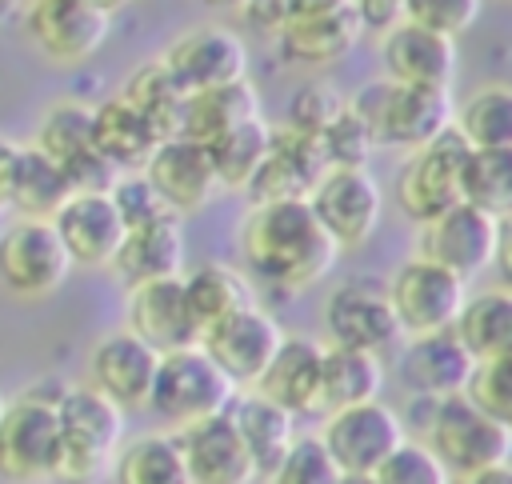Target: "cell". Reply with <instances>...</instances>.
Segmentation results:
<instances>
[{"instance_id": "1", "label": "cell", "mask_w": 512, "mask_h": 484, "mask_svg": "<svg viewBox=\"0 0 512 484\" xmlns=\"http://www.w3.org/2000/svg\"><path fill=\"white\" fill-rule=\"evenodd\" d=\"M240 256L256 272V280L276 288H308L316 284L332 260L336 244L316 224L308 200H284V204H256L240 220Z\"/></svg>"}, {"instance_id": "2", "label": "cell", "mask_w": 512, "mask_h": 484, "mask_svg": "<svg viewBox=\"0 0 512 484\" xmlns=\"http://www.w3.org/2000/svg\"><path fill=\"white\" fill-rule=\"evenodd\" d=\"M60 460L52 484H100L124 444V412L88 384H64L56 396Z\"/></svg>"}, {"instance_id": "3", "label": "cell", "mask_w": 512, "mask_h": 484, "mask_svg": "<svg viewBox=\"0 0 512 484\" xmlns=\"http://www.w3.org/2000/svg\"><path fill=\"white\" fill-rule=\"evenodd\" d=\"M60 388L36 384L4 400L0 412V480L4 484H52L60 460Z\"/></svg>"}, {"instance_id": "4", "label": "cell", "mask_w": 512, "mask_h": 484, "mask_svg": "<svg viewBox=\"0 0 512 484\" xmlns=\"http://www.w3.org/2000/svg\"><path fill=\"white\" fill-rule=\"evenodd\" d=\"M372 132L376 144H396V148H424L432 144L444 128H452V92H428V88H404L392 80H376L356 92L348 104Z\"/></svg>"}, {"instance_id": "5", "label": "cell", "mask_w": 512, "mask_h": 484, "mask_svg": "<svg viewBox=\"0 0 512 484\" xmlns=\"http://www.w3.org/2000/svg\"><path fill=\"white\" fill-rule=\"evenodd\" d=\"M448 480H468L484 468L512 460V432L488 420L464 392L436 400L428 412V444H424Z\"/></svg>"}, {"instance_id": "6", "label": "cell", "mask_w": 512, "mask_h": 484, "mask_svg": "<svg viewBox=\"0 0 512 484\" xmlns=\"http://www.w3.org/2000/svg\"><path fill=\"white\" fill-rule=\"evenodd\" d=\"M236 396H240V392L224 380V372H220L200 348H184V352L160 356L148 408H152L160 420L176 424V432H180V428H188V424L224 416Z\"/></svg>"}, {"instance_id": "7", "label": "cell", "mask_w": 512, "mask_h": 484, "mask_svg": "<svg viewBox=\"0 0 512 484\" xmlns=\"http://www.w3.org/2000/svg\"><path fill=\"white\" fill-rule=\"evenodd\" d=\"M32 48L52 64H84L112 36L116 8L100 0H32L20 8Z\"/></svg>"}, {"instance_id": "8", "label": "cell", "mask_w": 512, "mask_h": 484, "mask_svg": "<svg viewBox=\"0 0 512 484\" xmlns=\"http://www.w3.org/2000/svg\"><path fill=\"white\" fill-rule=\"evenodd\" d=\"M468 140L456 128H444L432 144L416 148L396 176V204L412 224H432L448 208L464 204L460 200V176L468 160Z\"/></svg>"}, {"instance_id": "9", "label": "cell", "mask_w": 512, "mask_h": 484, "mask_svg": "<svg viewBox=\"0 0 512 484\" xmlns=\"http://www.w3.org/2000/svg\"><path fill=\"white\" fill-rule=\"evenodd\" d=\"M72 272V260L52 228V220L12 216L0 228V284L8 296L36 304L48 300Z\"/></svg>"}, {"instance_id": "10", "label": "cell", "mask_w": 512, "mask_h": 484, "mask_svg": "<svg viewBox=\"0 0 512 484\" xmlns=\"http://www.w3.org/2000/svg\"><path fill=\"white\" fill-rule=\"evenodd\" d=\"M388 304L396 312V324L400 332L408 336H432V332H448L468 300L464 292V280L452 276L448 268L424 260V256H412L404 260L392 280H388Z\"/></svg>"}, {"instance_id": "11", "label": "cell", "mask_w": 512, "mask_h": 484, "mask_svg": "<svg viewBox=\"0 0 512 484\" xmlns=\"http://www.w3.org/2000/svg\"><path fill=\"white\" fill-rule=\"evenodd\" d=\"M156 60L172 76L180 96L236 84L248 72L244 40L232 28H224V24H200V28L180 32Z\"/></svg>"}, {"instance_id": "12", "label": "cell", "mask_w": 512, "mask_h": 484, "mask_svg": "<svg viewBox=\"0 0 512 484\" xmlns=\"http://www.w3.org/2000/svg\"><path fill=\"white\" fill-rule=\"evenodd\" d=\"M284 332L276 328V320L264 308H240L232 316H224L220 324L200 332V352L224 372V380L240 392V388H256L260 376L268 372L276 348H280Z\"/></svg>"}, {"instance_id": "13", "label": "cell", "mask_w": 512, "mask_h": 484, "mask_svg": "<svg viewBox=\"0 0 512 484\" xmlns=\"http://www.w3.org/2000/svg\"><path fill=\"white\" fill-rule=\"evenodd\" d=\"M280 56L292 64H332L348 56L360 40L356 0H288V16L280 24Z\"/></svg>"}, {"instance_id": "14", "label": "cell", "mask_w": 512, "mask_h": 484, "mask_svg": "<svg viewBox=\"0 0 512 484\" xmlns=\"http://www.w3.org/2000/svg\"><path fill=\"white\" fill-rule=\"evenodd\" d=\"M404 440L408 436H404L400 416L380 400L332 412L320 432V444L328 448L332 464L344 476H372Z\"/></svg>"}, {"instance_id": "15", "label": "cell", "mask_w": 512, "mask_h": 484, "mask_svg": "<svg viewBox=\"0 0 512 484\" xmlns=\"http://www.w3.org/2000/svg\"><path fill=\"white\" fill-rule=\"evenodd\" d=\"M308 208L336 248H360L372 240L384 200L368 168H328L312 188Z\"/></svg>"}, {"instance_id": "16", "label": "cell", "mask_w": 512, "mask_h": 484, "mask_svg": "<svg viewBox=\"0 0 512 484\" xmlns=\"http://www.w3.org/2000/svg\"><path fill=\"white\" fill-rule=\"evenodd\" d=\"M324 332L332 336V348H352V352H372V356L388 348L400 336V324H396L384 284L368 276L336 284L324 300Z\"/></svg>"}, {"instance_id": "17", "label": "cell", "mask_w": 512, "mask_h": 484, "mask_svg": "<svg viewBox=\"0 0 512 484\" xmlns=\"http://www.w3.org/2000/svg\"><path fill=\"white\" fill-rule=\"evenodd\" d=\"M160 356L128 328L104 332L88 352V388L112 400L120 412H144L152 400Z\"/></svg>"}, {"instance_id": "18", "label": "cell", "mask_w": 512, "mask_h": 484, "mask_svg": "<svg viewBox=\"0 0 512 484\" xmlns=\"http://www.w3.org/2000/svg\"><path fill=\"white\" fill-rule=\"evenodd\" d=\"M52 228L72 260V268H112L124 244V220L108 192H72L56 212Z\"/></svg>"}, {"instance_id": "19", "label": "cell", "mask_w": 512, "mask_h": 484, "mask_svg": "<svg viewBox=\"0 0 512 484\" xmlns=\"http://www.w3.org/2000/svg\"><path fill=\"white\" fill-rule=\"evenodd\" d=\"M124 328L136 340H144L156 356L184 352V348L200 344V328L188 316L180 276L128 288V296H124Z\"/></svg>"}, {"instance_id": "20", "label": "cell", "mask_w": 512, "mask_h": 484, "mask_svg": "<svg viewBox=\"0 0 512 484\" xmlns=\"http://www.w3.org/2000/svg\"><path fill=\"white\" fill-rule=\"evenodd\" d=\"M140 172L152 184V192L160 196V204L180 220L200 212V208H208L216 200V192H220L208 152L200 144H192V140H180V136L156 144V152L148 156V164Z\"/></svg>"}, {"instance_id": "21", "label": "cell", "mask_w": 512, "mask_h": 484, "mask_svg": "<svg viewBox=\"0 0 512 484\" xmlns=\"http://www.w3.org/2000/svg\"><path fill=\"white\" fill-rule=\"evenodd\" d=\"M496 236H500V224L492 216L476 212L472 204H456L420 228V256L468 280L492 264Z\"/></svg>"}, {"instance_id": "22", "label": "cell", "mask_w": 512, "mask_h": 484, "mask_svg": "<svg viewBox=\"0 0 512 484\" xmlns=\"http://www.w3.org/2000/svg\"><path fill=\"white\" fill-rule=\"evenodd\" d=\"M324 172H328V164H324L320 144L312 136H300L292 128H272L268 156H264V164L256 168V176L248 180L244 192L252 196V208L256 204L308 200Z\"/></svg>"}, {"instance_id": "23", "label": "cell", "mask_w": 512, "mask_h": 484, "mask_svg": "<svg viewBox=\"0 0 512 484\" xmlns=\"http://www.w3.org/2000/svg\"><path fill=\"white\" fill-rule=\"evenodd\" d=\"M476 360L464 352V344L456 340V332H432V336H412L400 356H396V380L404 392L420 396V400H448L460 396L468 376H472Z\"/></svg>"}, {"instance_id": "24", "label": "cell", "mask_w": 512, "mask_h": 484, "mask_svg": "<svg viewBox=\"0 0 512 484\" xmlns=\"http://www.w3.org/2000/svg\"><path fill=\"white\" fill-rule=\"evenodd\" d=\"M384 72L392 84L404 88H428V92H452L456 80V40H444L436 32H424L416 24H396L388 36H380Z\"/></svg>"}, {"instance_id": "25", "label": "cell", "mask_w": 512, "mask_h": 484, "mask_svg": "<svg viewBox=\"0 0 512 484\" xmlns=\"http://www.w3.org/2000/svg\"><path fill=\"white\" fill-rule=\"evenodd\" d=\"M176 444L184 456L188 484H252L256 480V468H252L228 412L180 428Z\"/></svg>"}, {"instance_id": "26", "label": "cell", "mask_w": 512, "mask_h": 484, "mask_svg": "<svg viewBox=\"0 0 512 484\" xmlns=\"http://www.w3.org/2000/svg\"><path fill=\"white\" fill-rule=\"evenodd\" d=\"M112 272L124 280V288L184 276V220L160 216L152 224L128 228L116 260H112Z\"/></svg>"}, {"instance_id": "27", "label": "cell", "mask_w": 512, "mask_h": 484, "mask_svg": "<svg viewBox=\"0 0 512 484\" xmlns=\"http://www.w3.org/2000/svg\"><path fill=\"white\" fill-rule=\"evenodd\" d=\"M248 120H260V92L248 80H236V84H224V88H208V92L184 96L180 132L176 136L208 148V144H216L220 136L236 132Z\"/></svg>"}, {"instance_id": "28", "label": "cell", "mask_w": 512, "mask_h": 484, "mask_svg": "<svg viewBox=\"0 0 512 484\" xmlns=\"http://www.w3.org/2000/svg\"><path fill=\"white\" fill-rule=\"evenodd\" d=\"M320 356L324 348L312 336H284L268 372L252 388L256 396L280 404L284 412H316V380H320Z\"/></svg>"}, {"instance_id": "29", "label": "cell", "mask_w": 512, "mask_h": 484, "mask_svg": "<svg viewBox=\"0 0 512 484\" xmlns=\"http://www.w3.org/2000/svg\"><path fill=\"white\" fill-rule=\"evenodd\" d=\"M228 420H232L256 476L268 480L276 472V464L284 460V452L292 448V440H296V416L284 412L280 404L256 396V392H244V396L232 400Z\"/></svg>"}, {"instance_id": "30", "label": "cell", "mask_w": 512, "mask_h": 484, "mask_svg": "<svg viewBox=\"0 0 512 484\" xmlns=\"http://www.w3.org/2000/svg\"><path fill=\"white\" fill-rule=\"evenodd\" d=\"M156 144H164L152 124L120 96H108L100 104H92V148L116 168V172H140L148 164V156L156 152Z\"/></svg>"}, {"instance_id": "31", "label": "cell", "mask_w": 512, "mask_h": 484, "mask_svg": "<svg viewBox=\"0 0 512 484\" xmlns=\"http://www.w3.org/2000/svg\"><path fill=\"white\" fill-rule=\"evenodd\" d=\"M68 180L64 172L40 156L28 140L16 144L12 152V168L4 180V208H12L20 220H52V212L68 200Z\"/></svg>"}, {"instance_id": "32", "label": "cell", "mask_w": 512, "mask_h": 484, "mask_svg": "<svg viewBox=\"0 0 512 484\" xmlns=\"http://www.w3.org/2000/svg\"><path fill=\"white\" fill-rule=\"evenodd\" d=\"M384 368L372 352L352 348H324L320 356V380H316V412H344L356 404H372L380 396Z\"/></svg>"}, {"instance_id": "33", "label": "cell", "mask_w": 512, "mask_h": 484, "mask_svg": "<svg viewBox=\"0 0 512 484\" xmlns=\"http://www.w3.org/2000/svg\"><path fill=\"white\" fill-rule=\"evenodd\" d=\"M452 332L476 364L512 356V292L508 288H484V292L468 296Z\"/></svg>"}, {"instance_id": "34", "label": "cell", "mask_w": 512, "mask_h": 484, "mask_svg": "<svg viewBox=\"0 0 512 484\" xmlns=\"http://www.w3.org/2000/svg\"><path fill=\"white\" fill-rule=\"evenodd\" d=\"M184 284V304H188V316L192 324L204 332L212 324H220L224 316L240 312V308H252V284L248 276H240L236 268L220 264V260H204L196 264L192 272L180 276Z\"/></svg>"}, {"instance_id": "35", "label": "cell", "mask_w": 512, "mask_h": 484, "mask_svg": "<svg viewBox=\"0 0 512 484\" xmlns=\"http://www.w3.org/2000/svg\"><path fill=\"white\" fill-rule=\"evenodd\" d=\"M108 476L112 484H188L176 432H140L124 440Z\"/></svg>"}, {"instance_id": "36", "label": "cell", "mask_w": 512, "mask_h": 484, "mask_svg": "<svg viewBox=\"0 0 512 484\" xmlns=\"http://www.w3.org/2000/svg\"><path fill=\"white\" fill-rule=\"evenodd\" d=\"M28 144L64 172L72 160L92 152V104H84V100H56V104H48L40 112L36 132H32Z\"/></svg>"}, {"instance_id": "37", "label": "cell", "mask_w": 512, "mask_h": 484, "mask_svg": "<svg viewBox=\"0 0 512 484\" xmlns=\"http://www.w3.org/2000/svg\"><path fill=\"white\" fill-rule=\"evenodd\" d=\"M460 200L492 216L496 224H508L512 220V148L468 152L464 176H460Z\"/></svg>"}, {"instance_id": "38", "label": "cell", "mask_w": 512, "mask_h": 484, "mask_svg": "<svg viewBox=\"0 0 512 484\" xmlns=\"http://www.w3.org/2000/svg\"><path fill=\"white\" fill-rule=\"evenodd\" d=\"M452 128L468 140L472 152L512 148V84L476 88L452 116Z\"/></svg>"}, {"instance_id": "39", "label": "cell", "mask_w": 512, "mask_h": 484, "mask_svg": "<svg viewBox=\"0 0 512 484\" xmlns=\"http://www.w3.org/2000/svg\"><path fill=\"white\" fill-rule=\"evenodd\" d=\"M120 100H128L160 140H172L180 132V108H184V96L180 88L172 84V76L160 68V60H148L140 68L128 72L124 88L116 92Z\"/></svg>"}, {"instance_id": "40", "label": "cell", "mask_w": 512, "mask_h": 484, "mask_svg": "<svg viewBox=\"0 0 512 484\" xmlns=\"http://www.w3.org/2000/svg\"><path fill=\"white\" fill-rule=\"evenodd\" d=\"M268 140H272V128L268 120H248L240 124L236 132L220 136L216 144H208V160H212V172H216V184L220 192H244L248 180L256 176V168L264 164L268 156Z\"/></svg>"}, {"instance_id": "41", "label": "cell", "mask_w": 512, "mask_h": 484, "mask_svg": "<svg viewBox=\"0 0 512 484\" xmlns=\"http://www.w3.org/2000/svg\"><path fill=\"white\" fill-rule=\"evenodd\" d=\"M316 144H320V156H324L328 168H364L368 156H372V148H376L368 124H364L348 104H344V112L316 136Z\"/></svg>"}, {"instance_id": "42", "label": "cell", "mask_w": 512, "mask_h": 484, "mask_svg": "<svg viewBox=\"0 0 512 484\" xmlns=\"http://www.w3.org/2000/svg\"><path fill=\"white\" fill-rule=\"evenodd\" d=\"M464 396H468L488 420H496L500 428L512 432V356L476 364L472 376H468V384H464Z\"/></svg>"}, {"instance_id": "43", "label": "cell", "mask_w": 512, "mask_h": 484, "mask_svg": "<svg viewBox=\"0 0 512 484\" xmlns=\"http://www.w3.org/2000/svg\"><path fill=\"white\" fill-rule=\"evenodd\" d=\"M336 480L340 468L332 464L320 436H296L284 460L276 464V472L268 476V484H336Z\"/></svg>"}, {"instance_id": "44", "label": "cell", "mask_w": 512, "mask_h": 484, "mask_svg": "<svg viewBox=\"0 0 512 484\" xmlns=\"http://www.w3.org/2000/svg\"><path fill=\"white\" fill-rule=\"evenodd\" d=\"M480 12V0H404V20L444 40H456L464 28H472Z\"/></svg>"}, {"instance_id": "45", "label": "cell", "mask_w": 512, "mask_h": 484, "mask_svg": "<svg viewBox=\"0 0 512 484\" xmlns=\"http://www.w3.org/2000/svg\"><path fill=\"white\" fill-rule=\"evenodd\" d=\"M376 484H448V472L440 468V460L416 444V440H404L376 472H372Z\"/></svg>"}, {"instance_id": "46", "label": "cell", "mask_w": 512, "mask_h": 484, "mask_svg": "<svg viewBox=\"0 0 512 484\" xmlns=\"http://www.w3.org/2000/svg\"><path fill=\"white\" fill-rule=\"evenodd\" d=\"M108 200H112V208L120 212L124 232H128V228H140V224H152V220H160V216H172V212L160 204V196L152 192V184L144 180V172H120L116 184L108 188Z\"/></svg>"}, {"instance_id": "47", "label": "cell", "mask_w": 512, "mask_h": 484, "mask_svg": "<svg viewBox=\"0 0 512 484\" xmlns=\"http://www.w3.org/2000/svg\"><path fill=\"white\" fill-rule=\"evenodd\" d=\"M344 112V100L328 88V84H308V88H300L296 96H292V104H288V120H284V128H292V132H300V136H320L336 116Z\"/></svg>"}, {"instance_id": "48", "label": "cell", "mask_w": 512, "mask_h": 484, "mask_svg": "<svg viewBox=\"0 0 512 484\" xmlns=\"http://www.w3.org/2000/svg\"><path fill=\"white\" fill-rule=\"evenodd\" d=\"M360 32H380L388 36L396 24H404V4L400 0H356Z\"/></svg>"}, {"instance_id": "49", "label": "cell", "mask_w": 512, "mask_h": 484, "mask_svg": "<svg viewBox=\"0 0 512 484\" xmlns=\"http://www.w3.org/2000/svg\"><path fill=\"white\" fill-rule=\"evenodd\" d=\"M492 264H496L500 288H508V292H512V220H508V224H500V236H496V256H492Z\"/></svg>"}, {"instance_id": "50", "label": "cell", "mask_w": 512, "mask_h": 484, "mask_svg": "<svg viewBox=\"0 0 512 484\" xmlns=\"http://www.w3.org/2000/svg\"><path fill=\"white\" fill-rule=\"evenodd\" d=\"M240 12H244L252 24L280 32V24H284V16H288V0H276V4H240Z\"/></svg>"}, {"instance_id": "51", "label": "cell", "mask_w": 512, "mask_h": 484, "mask_svg": "<svg viewBox=\"0 0 512 484\" xmlns=\"http://www.w3.org/2000/svg\"><path fill=\"white\" fill-rule=\"evenodd\" d=\"M464 484H512V460L508 464H496V468H484V472L468 476Z\"/></svg>"}, {"instance_id": "52", "label": "cell", "mask_w": 512, "mask_h": 484, "mask_svg": "<svg viewBox=\"0 0 512 484\" xmlns=\"http://www.w3.org/2000/svg\"><path fill=\"white\" fill-rule=\"evenodd\" d=\"M20 16V4H12V0H0V24H8V20H16Z\"/></svg>"}, {"instance_id": "53", "label": "cell", "mask_w": 512, "mask_h": 484, "mask_svg": "<svg viewBox=\"0 0 512 484\" xmlns=\"http://www.w3.org/2000/svg\"><path fill=\"white\" fill-rule=\"evenodd\" d=\"M336 484H376V480H372V476H344V472H340Z\"/></svg>"}, {"instance_id": "54", "label": "cell", "mask_w": 512, "mask_h": 484, "mask_svg": "<svg viewBox=\"0 0 512 484\" xmlns=\"http://www.w3.org/2000/svg\"><path fill=\"white\" fill-rule=\"evenodd\" d=\"M448 484H464V480H448Z\"/></svg>"}, {"instance_id": "55", "label": "cell", "mask_w": 512, "mask_h": 484, "mask_svg": "<svg viewBox=\"0 0 512 484\" xmlns=\"http://www.w3.org/2000/svg\"><path fill=\"white\" fill-rule=\"evenodd\" d=\"M0 412H4V396H0Z\"/></svg>"}]
</instances>
